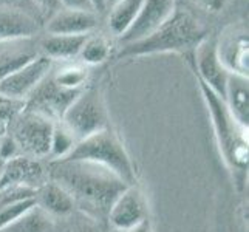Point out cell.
I'll return each instance as SVG.
<instances>
[{
    "instance_id": "cell-7",
    "label": "cell",
    "mask_w": 249,
    "mask_h": 232,
    "mask_svg": "<svg viewBox=\"0 0 249 232\" xmlns=\"http://www.w3.org/2000/svg\"><path fill=\"white\" fill-rule=\"evenodd\" d=\"M81 91L82 90H65L59 87L53 81V76L48 74L27 98L25 108L44 115L53 123H59Z\"/></svg>"
},
{
    "instance_id": "cell-14",
    "label": "cell",
    "mask_w": 249,
    "mask_h": 232,
    "mask_svg": "<svg viewBox=\"0 0 249 232\" xmlns=\"http://www.w3.org/2000/svg\"><path fill=\"white\" fill-rule=\"evenodd\" d=\"M98 13L70 10H57L47 22L48 34H67V36H89L98 28Z\"/></svg>"
},
{
    "instance_id": "cell-23",
    "label": "cell",
    "mask_w": 249,
    "mask_h": 232,
    "mask_svg": "<svg viewBox=\"0 0 249 232\" xmlns=\"http://www.w3.org/2000/svg\"><path fill=\"white\" fill-rule=\"evenodd\" d=\"M74 136L71 132L62 124V123H56L53 127V133H51V141H50V153L48 157L53 158V161H59L67 158L68 155L71 153V150L76 145Z\"/></svg>"
},
{
    "instance_id": "cell-19",
    "label": "cell",
    "mask_w": 249,
    "mask_h": 232,
    "mask_svg": "<svg viewBox=\"0 0 249 232\" xmlns=\"http://www.w3.org/2000/svg\"><path fill=\"white\" fill-rule=\"evenodd\" d=\"M144 0H119L118 3L110 6L107 25L110 33L118 39L124 36L138 17Z\"/></svg>"
},
{
    "instance_id": "cell-6",
    "label": "cell",
    "mask_w": 249,
    "mask_h": 232,
    "mask_svg": "<svg viewBox=\"0 0 249 232\" xmlns=\"http://www.w3.org/2000/svg\"><path fill=\"white\" fill-rule=\"evenodd\" d=\"M10 124L11 133L8 135L16 141L22 155L34 160L48 157L51 133L56 123L44 115L25 108Z\"/></svg>"
},
{
    "instance_id": "cell-5",
    "label": "cell",
    "mask_w": 249,
    "mask_h": 232,
    "mask_svg": "<svg viewBox=\"0 0 249 232\" xmlns=\"http://www.w3.org/2000/svg\"><path fill=\"white\" fill-rule=\"evenodd\" d=\"M59 123H62L71 132L76 141H82L108 128L107 110L101 93L96 89L82 90Z\"/></svg>"
},
{
    "instance_id": "cell-13",
    "label": "cell",
    "mask_w": 249,
    "mask_h": 232,
    "mask_svg": "<svg viewBox=\"0 0 249 232\" xmlns=\"http://www.w3.org/2000/svg\"><path fill=\"white\" fill-rule=\"evenodd\" d=\"M47 179V169L40 164L39 160L19 155L5 161L3 172L0 175V189L6 186H27L37 191Z\"/></svg>"
},
{
    "instance_id": "cell-36",
    "label": "cell",
    "mask_w": 249,
    "mask_h": 232,
    "mask_svg": "<svg viewBox=\"0 0 249 232\" xmlns=\"http://www.w3.org/2000/svg\"><path fill=\"white\" fill-rule=\"evenodd\" d=\"M3 166H5V161L0 160V175H2V172H3Z\"/></svg>"
},
{
    "instance_id": "cell-34",
    "label": "cell",
    "mask_w": 249,
    "mask_h": 232,
    "mask_svg": "<svg viewBox=\"0 0 249 232\" xmlns=\"http://www.w3.org/2000/svg\"><path fill=\"white\" fill-rule=\"evenodd\" d=\"M104 2H106V10H108L110 6H113L115 3H118L119 0H104Z\"/></svg>"
},
{
    "instance_id": "cell-32",
    "label": "cell",
    "mask_w": 249,
    "mask_h": 232,
    "mask_svg": "<svg viewBox=\"0 0 249 232\" xmlns=\"http://www.w3.org/2000/svg\"><path fill=\"white\" fill-rule=\"evenodd\" d=\"M127 232H152V226H150V221L149 220H144L140 225H136L135 228H132L130 231Z\"/></svg>"
},
{
    "instance_id": "cell-10",
    "label": "cell",
    "mask_w": 249,
    "mask_h": 232,
    "mask_svg": "<svg viewBox=\"0 0 249 232\" xmlns=\"http://www.w3.org/2000/svg\"><path fill=\"white\" fill-rule=\"evenodd\" d=\"M144 220H147V203L144 195L135 184L127 186L111 204L107 215V226L127 232Z\"/></svg>"
},
{
    "instance_id": "cell-3",
    "label": "cell",
    "mask_w": 249,
    "mask_h": 232,
    "mask_svg": "<svg viewBox=\"0 0 249 232\" xmlns=\"http://www.w3.org/2000/svg\"><path fill=\"white\" fill-rule=\"evenodd\" d=\"M65 161H89L113 172L128 186L135 184V167L128 153L118 136L108 128H104L89 138L78 141Z\"/></svg>"
},
{
    "instance_id": "cell-21",
    "label": "cell",
    "mask_w": 249,
    "mask_h": 232,
    "mask_svg": "<svg viewBox=\"0 0 249 232\" xmlns=\"http://www.w3.org/2000/svg\"><path fill=\"white\" fill-rule=\"evenodd\" d=\"M111 51V45L107 37L101 34H89L85 37L82 48L79 51V57L87 65H99L106 62Z\"/></svg>"
},
{
    "instance_id": "cell-17",
    "label": "cell",
    "mask_w": 249,
    "mask_h": 232,
    "mask_svg": "<svg viewBox=\"0 0 249 232\" xmlns=\"http://www.w3.org/2000/svg\"><path fill=\"white\" fill-rule=\"evenodd\" d=\"M225 102L232 113L234 119L238 125L248 130L249 124V85L248 77L242 74L229 73L228 84H226V93H225Z\"/></svg>"
},
{
    "instance_id": "cell-18",
    "label": "cell",
    "mask_w": 249,
    "mask_h": 232,
    "mask_svg": "<svg viewBox=\"0 0 249 232\" xmlns=\"http://www.w3.org/2000/svg\"><path fill=\"white\" fill-rule=\"evenodd\" d=\"M87 36H67V34H48L40 42L42 54L51 61H70L79 56V51Z\"/></svg>"
},
{
    "instance_id": "cell-16",
    "label": "cell",
    "mask_w": 249,
    "mask_h": 232,
    "mask_svg": "<svg viewBox=\"0 0 249 232\" xmlns=\"http://www.w3.org/2000/svg\"><path fill=\"white\" fill-rule=\"evenodd\" d=\"M36 204L54 220L65 218L76 211L71 195L51 179H47L36 191Z\"/></svg>"
},
{
    "instance_id": "cell-27",
    "label": "cell",
    "mask_w": 249,
    "mask_h": 232,
    "mask_svg": "<svg viewBox=\"0 0 249 232\" xmlns=\"http://www.w3.org/2000/svg\"><path fill=\"white\" fill-rule=\"evenodd\" d=\"M34 206H36V198L23 200L14 204H8L5 208H0V229L11 225L17 218H20L23 214H27Z\"/></svg>"
},
{
    "instance_id": "cell-2",
    "label": "cell",
    "mask_w": 249,
    "mask_h": 232,
    "mask_svg": "<svg viewBox=\"0 0 249 232\" xmlns=\"http://www.w3.org/2000/svg\"><path fill=\"white\" fill-rule=\"evenodd\" d=\"M206 37H208V30L204 25L192 13L177 8L174 14L150 36L123 45L119 57L145 56L167 53V51H187L194 50Z\"/></svg>"
},
{
    "instance_id": "cell-28",
    "label": "cell",
    "mask_w": 249,
    "mask_h": 232,
    "mask_svg": "<svg viewBox=\"0 0 249 232\" xmlns=\"http://www.w3.org/2000/svg\"><path fill=\"white\" fill-rule=\"evenodd\" d=\"M19 155H22V153H20L19 147H17L16 141L8 133H5L2 138H0V160L8 161V160L19 157Z\"/></svg>"
},
{
    "instance_id": "cell-4",
    "label": "cell",
    "mask_w": 249,
    "mask_h": 232,
    "mask_svg": "<svg viewBox=\"0 0 249 232\" xmlns=\"http://www.w3.org/2000/svg\"><path fill=\"white\" fill-rule=\"evenodd\" d=\"M198 82L203 91V98L208 104L213 130H215L225 160L229 162L231 167L245 169L248 166V135H245L246 130L240 127L234 119L225 99L220 98L217 93H213L200 79Z\"/></svg>"
},
{
    "instance_id": "cell-12",
    "label": "cell",
    "mask_w": 249,
    "mask_h": 232,
    "mask_svg": "<svg viewBox=\"0 0 249 232\" xmlns=\"http://www.w3.org/2000/svg\"><path fill=\"white\" fill-rule=\"evenodd\" d=\"M248 30L245 27H229L217 40V51L221 64L229 73L248 77Z\"/></svg>"
},
{
    "instance_id": "cell-8",
    "label": "cell",
    "mask_w": 249,
    "mask_h": 232,
    "mask_svg": "<svg viewBox=\"0 0 249 232\" xmlns=\"http://www.w3.org/2000/svg\"><path fill=\"white\" fill-rule=\"evenodd\" d=\"M195 74L204 85L225 99L229 71L221 64L217 51V39L206 37L194 48Z\"/></svg>"
},
{
    "instance_id": "cell-24",
    "label": "cell",
    "mask_w": 249,
    "mask_h": 232,
    "mask_svg": "<svg viewBox=\"0 0 249 232\" xmlns=\"http://www.w3.org/2000/svg\"><path fill=\"white\" fill-rule=\"evenodd\" d=\"M89 77L87 68L82 65H67L59 68L53 74V81L65 90H84V84Z\"/></svg>"
},
{
    "instance_id": "cell-20",
    "label": "cell",
    "mask_w": 249,
    "mask_h": 232,
    "mask_svg": "<svg viewBox=\"0 0 249 232\" xmlns=\"http://www.w3.org/2000/svg\"><path fill=\"white\" fill-rule=\"evenodd\" d=\"M0 232H59V225L36 204L20 218L0 229Z\"/></svg>"
},
{
    "instance_id": "cell-29",
    "label": "cell",
    "mask_w": 249,
    "mask_h": 232,
    "mask_svg": "<svg viewBox=\"0 0 249 232\" xmlns=\"http://www.w3.org/2000/svg\"><path fill=\"white\" fill-rule=\"evenodd\" d=\"M194 6L200 8L201 11L208 14H217L225 10L229 0H189Z\"/></svg>"
},
{
    "instance_id": "cell-33",
    "label": "cell",
    "mask_w": 249,
    "mask_h": 232,
    "mask_svg": "<svg viewBox=\"0 0 249 232\" xmlns=\"http://www.w3.org/2000/svg\"><path fill=\"white\" fill-rule=\"evenodd\" d=\"M93 8H94V11L96 13H102V11H106V2L104 0H90Z\"/></svg>"
},
{
    "instance_id": "cell-9",
    "label": "cell",
    "mask_w": 249,
    "mask_h": 232,
    "mask_svg": "<svg viewBox=\"0 0 249 232\" xmlns=\"http://www.w3.org/2000/svg\"><path fill=\"white\" fill-rule=\"evenodd\" d=\"M53 61L44 54H37L17 71L0 81V94L14 99L27 101L33 90L50 74Z\"/></svg>"
},
{
    "instance_id": "cell-11",
    "label": "cell",
    "mask_w": 249,
    "mask_h": 232,
    "mask_svg": "<svg viewBox=\"0 0 249 232\" xmlns=\"http://www.w3.org/2000/svg\"><path fill=\"white\" fill-rule=\"evenodd\" d=\"M177 10V0H144L138 17L124 36L119 37L123 45L138 42L158 30Z\"/></svg>"
},
{
    "instance_id": "cell-30",
    "label": "cell",
    "mask_w": 249,
    "mask_h": 232,
    "mask_svg": "<svg viewBox=\"0 0 249 232\" xmlns=\"http://www.w3.org/2000/svg\"><path fill=\"white\" fill-rule=\"evenodd\" d=\"M62 8H70V10H84V11H94L90 0H59ZM96 13V11H94Z\"/></svg>"
},
{
    "instance_id": "cell-15",
    "label": "cell",
    "mask_w": 249,
    "mask_h": 232,
    "mask_svg": "<svg viewBox=\"0 0 249 232\" xmlns=\"http://www.w3.org/2000/svg\"><path fill=\"white\" fill-rule=\"evenodd\" d=\"M37 31L39 25L30 14L0 5V42L27 40L36 36Z\"/></svg>"
},
{
    "instance_id": "cell-35",
    "label": "cell",
    "mask_w": 249,
    "mask_h": 232,
    "mask_svg": "<svg viewBox=\"0 0 249 232\" xmlns=\"http://www.w3.org/2000/svg\"><path fill=\"white\" fill-rule=\"evenodd\" d=\"M107 232H125V231H119V229H113V228H107Z\"/></svg>"
},
{
    "instance_id": "cell-26",
    "label": "cell",
    "mask_w": 249,
    "mask_h": 232,
    "mask_svg": "<svg viewBox=\"0 0 249 232\" xmlns=\"http://www.w3.org/2000/svg\"><path fill=\"white\" fill-rule=\"evenodd\" d=\"M25 106H27V101L0 94V127H8V124L25 110Z\"/></svg>"
},
{
    "instance_id": "cell-31",
    "label": "cell",
    "mask_w": 249,
    "mask_h": 232,
    "mask_svg": "<svg viewBox=\"0 0 249 232\" xmlns=\"http://www.w3.org/2000/svg\"><path fill=\"white\" fill-rule=\"evenodd\" d=\"M36 3L42 13H56L57 10H61V2L59 0H33Z\"/></svg>"
},
{
    "instance_id": "cell-25",
    "label": "cell",
    "mask_w": 249,
    "mask_h": 232,
    "mask_svg": "<svg viewBox=\"0 0 249 232\" xmlns=\"http://www.w3.org/2000/svg\"><path fill=\"white\" fill-rule=\"evenodd\" d=\"M62 220L64 223L62 226H59V232H107L104 225H101L78 209Z\"/></svg>"
},
{
    "instance_id": "cell-1",
    "label": "cell",
    "mask_w": 249,
    "mask_h": 232,
    "mask_svg": "<svg viewBox=\"0 0 249 232\" xmlns=\"http://www.w3.org/2000/svg\"><path fill=\"white\" fill-rule=\"evenodd\" d=\"M47 175L71 195L76 209L106 228L111 204L128 186L113 172L89 161H51Z\"/></svg>"
},
{
    "instance_id": "cell-22",
    "label": "cell",
    "mask_w": 249,
    "mask_h": 232,
    "mask_svg": "<svg viewBox=\"0 0 249 232\" xmlns=\"http://www.w3.org/2000/svg\"><path fill=\"white\" fill-rule=\"evenodd\" d=\"M37 56V53L31 48H13L0 51V81L13 74L23 65H27Z\"/></svg>"
}]
</instances>
